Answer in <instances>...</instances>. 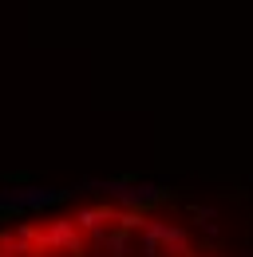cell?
Returning a JSON list of instances; mask_svg holds the SVG:
<instances>
[{"mask_svg": "<svg viewBox=\"0 0 253 257\" xmlns=\"http://www.w3.org/2000/svg\"><path fill=\"white\" fill-rule=\"evenodd\" d=\"M190 214H194V222H198V225H206V233H214V218H218V214H214L210 206H194Z\"/></svg>", "mask_w": 253, "mask_h": 257, "instance_id": "obj_3", "label": "cell"}, {"mask_svg": "<svg viewBox=\"0 0 253 257\" xmlns=\"http://www.w3.org/2000/svg\"><path fill=\"white\" fill-rule=\"evenodd\" d=\"M103 222H115V210H107V206H87V210H79V214H75V225H79V229H87V233L103 229Z\"/></svg>", "mask_w": 253, "mask_h": 257, "instance_id": "obj_2", "label": "cell"}, {"mask_svg": "<svg viewBox=\"0 0 253 257\" xmlns=\"http://www.w3.org/2000/svg\"><path fill=\"white\" fill-rule=\"evenodd\" d=\"M91 186H99V190H107L115 202H123L126 210H143V206H158L166 194H162V186H151V182H126V178H107V182H91Z\"/></svg>", "mask_w": 253, "mask_h": 257, "instance_id": "obj_1", "label": "cell"}]
</instances>
